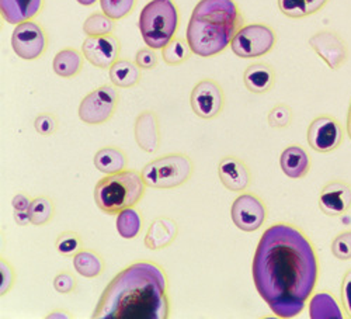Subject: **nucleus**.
Masks as SVG:
<instances>
[{"instance_id": "26", "label": "nucleus", "mask_w": 351, "mask_h": 319, "mask_svg": "<svg viewBox=\"0 0 351 319\" xmlns=\"http://www.w3.org/2000/svg\"><path fill=\"white\" fill-rule=\"evenodd\" d=\"M73 266L80 276L87 279H95L100 276L104 270V262L101 256L89 249H82L73 256Z\"/></svg>"}, {"instance_id": "33", "label": "nucleus", "mask_w": 351, "mask_h": 319, "mask_svg": "<svg viewBox=\"0 0 351 319\" xmlns=\"http://www.w3.org/2000/svg\"><path fill=\"white\" fill-rule=\"evenodd\" d=\"M55 248L60 255L65 257H72L82 250V239L76 232H62V234L56 238Z\"/></svg>"}, {"instance_id": "27", "label": "nucleus", "mask_w": 351, "mask_h": 319, "mask_svg": "<svg viewBox=\"0 0 351 319\" xmlns=\"http://www.w3.org/2000/svg\"><path fill=\"white\" fill-rule=\"evenodd\" d=\"M143 220L142 215L134 209H127L117 217V231L124 239H134L142 231Z\"/></svg>"}, {"instance_id": "31", "label": "nucleus", "mask_w": 351, "mask_h": 319, "mask_svg": "<svg viewBox=\"0 0 351 319\" xmlns=\"http://www.w3.org/2000/svg\"><path fill=\"white\" fill-rule=\"evenodd\" d=\"M28 214H30L33 225L40 226V225L48 224L53 218V214H55V207H53L52 200L45 196L36 197L32 202L30 210H28Z\"/></svg>"}, {"instance_id": "37", "label": "nucleus", "mask_w": 351, "mask_h": 319, "mask_svg": "<svg viewBox=\"0 0 351 319\" xmlns=\"http://www.w3.org/2000/svg\"><path fill=\"white\" fill-rule=\"evenodd\" d=\"M34 127H36V131L41 135H52L56 132L58 121H56L53 114L43 113V114L37 115V119L34 121Z\"/></svg>"}, {"instance_id": "38", "label": "nucleus", "mask_w": 351, "mask_h": 319, "mask_svg": "<svg viewBox=\"0 0 351 319\" xmlns=\"http://www.w3.org/2000/svg\"><path fill=\"white\" fill-rule=\"evenodd\" d=\"M135 62L141 69H155L158 67V55L152 48H142L135 55Z\"/></svg>"}, {"instance_id": "15", "label": "nucleus", "mask_w": 351, "mask_h": 319, "mask_svg": "<svg viewBox=\"0 0 351 319\" xmlns=\"http://www.w3.org/2000/svg\"><path fill=\"white\" fill-rule=\"evenodd\" d=\"M319 207L329 217H339L351 209V186L341 180L326 183L319 194Z\"/></svg>"}, {"instance_id": "40", "label": "nucleus", "mask_w": 351, "mask_h": 319, "mask_svg": "<svg viewBox=\"0 0 351 319\" xmlns=\"http://www.w3.org/2000/svg\"><path fill=\"white\" fill-rule=\"evenodd\" d=\"M13 283H14V270L5 259H2V296H5L9 292Z\"/></svg>"}, {"instance_id": "5", "label": "nucleus", "mask_w": 351, "mask_h": 319, "mask_svg": "<svg viewBox=\"0 0 351 319\" xmlns=\"http://www.w3.org/2000/svg\"><path fill=\"white\" fill-rule=\"evenodd\" d=\"M179 9L171 0H151L139 14V32L145 44L152 49H163L178 33Z\"/></svg>"}, {"instance_id": "6", "label": "nucleus", "mask_w": 351, "mask_h": 319, "mask_svg": "<svg viewBox=\"0 0 351 319\" xmlns=\"http://www.w3.org/2000/svg\"><path fill=\"white\" fill-rule=\"evenodd\" d=\"M193 170V162L187 155L167 154L146 163L142 169V179L151 189L170 190L186 185Z\"/></svg>"}, {"instance_id": "41", "label": "nucleus", "mask_w": 351, "mask_h": 319, "mask_svg": "<svg viewBox=\"0 0 351 319\" xmlns=\"http://www.w3.org/2000/svg\"><path fill=\"white\" fill-rule=\"evenodd\" d=\"M32 202H33V200L28 198L25 194H17L12 200V206H13L14 211H28L30 210Z\"/></svg>"}, {"instance_id": "28", "label": "nucleus", "mask_w": 351, "mask_h": 319, "mask_svg": "<svg viewBox=\"0 0 351 319\" xmlns=\"http://www.w3.org/2000/svg\"><path fill=\"white\" fill-rule=\"evenodd\" d=\"M193 51L189 43L183 38H173L163 49L162 58L163 61L170 67H178L190 60Z\"/></svg>"}, {"instance_id": "21", "label": "nucleus", "mask_w": 351, "mask_h": 319, "mask_svg": "<svg viewBox=\"0 0 351 319\" xmlns=\"http://www.w3.org/2000/svg\"><path fill=\"white\" fill-rule=\"evenodd\" d=\"M243 82L249 92L256 95H263L271 91L276 83L274 69L265 62H256L246 68L243 75Z\"/></svg>"}, {"instance_id": "36", "label": "nucleus", "mask_w": 351, "mask_h": 319, "mask_svg": "<svg viewBox=\"0 0 351 319\" xmlns=\"http://www.w3.org/2000/svg\"><path fill=\"white\" fill-rule=\"evenodd\" d=\"M76 277L68 272L58 273L53 279V287L60 294H69L76 288Z\"/></svg>"}, {"instance_id": "12", "label": "nucleus", "mask_w": 351, "mask_h": 319, "mask_svg": "<svg viewBox=\"0 0 351 319\" xmlns=\"http://www.w3.org/2000/svg\"><path fill=\"white\" fill-rule=\"evenodd\" d=\"M343 128L330 115L316 117L308 128V142L316 152L328 154L337 150L343 142Z\"/></svg>"}, {"instance_id": "18", "label": "nucleus", "mask_w": 351, "mask_h": 319, "mask_svg": "<svg viewBox=\"0 0 351 319\" xmlns=\"http://www.w3.org/2000/svg\"><path fill=\"white\" fill-rule=\"evenodd\" d=\"M44 2L45 0H0V12L6 23L17 25L38 16Z\"/></svg>"}, {"instance_id": "1", "label": "nucleus", "mask_w": 351, "mask_h": 319, "mask_svg": "<svg viewBox=\"0 0 351 319\" xmlns=\"http://www.w3.org/2000/svg\"><path fill=\"white\" fill-rule=\"evenodd\" d=\"M252 274L256 290L273 314L294 318L304 311L317 283L316 250L300 228L274 224L260 238Z\"/></svg>"}, {"instance_id": "8", "label": "nucleus", "mask_w": 351, "mask_h": 319, "mask_svg": "<svg viewBox=\"0 0 351 319\" xmlns=\"http://www.w3.org/2000/svg\"><path fill=\"white\" fill-rule=\"evenodd\" d=\"M119 92L111 84H103L95 89L80 102L79 119L90 126L107 123L119 106Z\"/></svg>"}, {"instance_id": "7", "label": "nucleus", "mask_w": 351, "mask_h": 319, "mask_svg": "<svg viewBox=\"0 0 351 319\" xmlns=\"http://www.w3.org/2000/svg\"><path fill=\"white\" fill-rule=\"evenodd\" d=\"M277 43V36L267 24H247L233 37L230 49L243 60H252L269 54Z\"/></svg>"}, {"instance_id": "11", "label": "nucleus", "mask_w": 351, "mask_h": 319, "mask_svg": "<svg viewBox=\"0 0 351 319\" xmlns=\"http://www.w3.org/2000/svg\"><path fill=\"white\" fill-rule=\"evenodd\" d=\"M190 103L193 111L204 120L218 117L223 110L225 96L223 91L213 79L199 80L191 92Z\"/></svg>"}, {"instance_id": "2", "label": "nucleus", "mask_w": 351, "mask_h": 319, "mask_svg": "<svg viewBox=\"0 0 351 319\" xmlns=\"http://www.w3.org/2000/svg\"><path fill=\"white\" fill-rule=\"evenodd\" d=\"M165 270L141 260L117 274L97 303L95 319H166L170 315Z\"/></svg>"}, {"instance_id": "35", "label": "nucleus", "mask_w": 351, "mask_h": 319, "mask_svg": "<svg viewBox=\"0 0 351 319\" xmlns=\"http://www.w3.org/2000/svg\"><path fill=\"white\" fill-rule=\"evenodd\" d=\"M332 253L339 260L351 259V231H346L339 234L332 242Z\"/></svg>"}, {"instance_id": "34", "label": "nucleus", "mask_w": 351, "mask_h": 319, "mask_svg": "<svg viewBox=\"0 0 351 319\" xmlns=\"http://www.w3.org/2000/svg\"><path fill=\"white\" fill-rule=\"evenodd\" d=\"M267 121L273 128H285L292 121V110L287 104H277L270 110Z\"/></svg>"}, {"instance_id": "4", "label": "nucleus", "mask_w": 351, "mask_h": 319, "mask_svg": "<svg viewBox=\"0 0 351 319\" xmlns=\"http://www.w3.org/2000/svg\"><path fill=\"white\" fill-rule=\"evenodd\" d=\"M148 187L136 170H123L103 178L95 189L97 207L110 215L135 207Z\"/></svg>"}, {"instance_id": "23", "label": "nucleus", "mask_w": 351, "mask_h": 319, "mask_svg": "<svg viewBox=\"0 0 351 319\" xmlns=\"http://www.w3.org/2000/svg\"><path fill=\"white\" fill-rule=\"evenodd\" d=\"M52 68L58 76L73 78L83 68V54L75 48H65L55 55Z\"/></svg>"}, {"instance_id": "25", "label": "nucleus", "mask_w": 351, "mask_h": 319, "mask_svg": "<svg viewBox=\"0 0 351 319\" xmlns=\"http://www.w3.org/2000/svg\"><path fill=\"white\" fill-rule=\"evenodd\" d=\"M328 2L329 0H278V8L287 17L304 19L320 12Z\"/></svg>"}, {"instance_id": "44", "label": "nucleus", "mask_w": 351, "mask_h": 319, "mask_svg": "<svg viewBox=\"0 0 351 319\" xmlns=\"http://www.w3.org/2000/svg\"><path fill=\"white\" fill-rule=\"evenodd\" d=\"M76 2L82 6H93L97 0H76Z\"/></svg>"}, {"instance_id": "32", "label": "nucleus", "mask_w": 351, "mask_h": 319, "mask_svg": "<svg viewBox=\"0 0 351 319\" xmlns=\"http://www.w3.org/2000/svg\"><path fill=\"white\" fill-rule=\"evenodd\" d=\"M100 6L103 13L112 20H121L132 13L136 0H100Z\"/></svg>"}, {"instance_id": "16", "label": "nucleus", "mask_w": 351, "mask_h": 319, "mask_svg": "<svg viewBox=\"0 0 351 319\" xmlns=\"http://www.w3.org/2000/svg\"><path fill=\"white\" fill-rule=\"evenodd\" d=\"M218 175L222 185L230 191L247 190L252 183L249 167L237 156H223L218 165Z\"/></svg>"}, {"instance_id": "29", "label": "nucleus", "mask_w": 351, "mask_h": 319, "mask_svg": "<svg viewBox=\"0 0 351 319\" xmlns=\"http://www.w3.org/2000/svg\"><path fill=\"white\" fill-rule=\"evenodd\" d=\"M311 316L319 318H343L336 300L328 293H319L311 301Z\"/></svg>"}, {"instance_id": "17", "label": "nucleus", "mask_w": 351, "mask_h": 319, "mask_svg": "<svg viewBox=\"0 0 351 319\" xmlns=\"http://www.w3.org/2000/svg\"><path fill=\"white\" fill-rule=\"evenodd\" d=\"M134 132L135 141L142 151L154 154L159 150L160 131L158 117L154 111L145 110L138 115Z\"/></svg>"}, {"instance_id": "19", "label": "nucleus", "mask_w": 351, "mask_h": 319, "mask_svg": "<svg viewBox=\"0 0 351 319\" xmlns=\"http://www.w3.org/2000/svg\"><path fill=\"white\" fill-rule=\"evenodd\" d=\"M179 228L173 220L167 217L156 218L145 237V246L151 250H160L170 246L178 238Z\"/></svg>"}, {"instance_id": "13", "label": "nucleus", "mask_w": 351, "mask_h": 319, "mask_svg": "<svg viewBox=\"0 0 351 319\" xmlns=\"http://www.w3.org/2000/svg\"><path fill=\"white\" fill-rule=\"evenodd\" d=\"M121 43L112 34L87 37L82 45V54L93 67L99 69H110L119 61Z\"/></svg>"}, {"instance_id": "24", "label": "nucleus", "mask_w": 351, "mask_h": 319, "mask_svg": "<svg viewBox=\"0 0 351 319\" xmlns=\"http://www.w3.org/2000/svg\"><path fill=\"white\" fill-rule=\"evenodd\" d=\"M128 165L127 155L120 150L114 147H106L96 152L95 155V166L99 172L104 175H112L125 170Z\"/></svg>"}, {"instance_id": "20", "label": "nucleus", "mask_w": 351, "mask_h": 319, "mask_svg": "<svg viewBox=\"0 0 351 319\" xmlns=\"http://www.w3.org/2000/svg\"><path fill=\"white\" fill-rule=\"evenodd\" d=\"M280 166L289 179H302L311 169V159L300 145H289L280 158Z\"/></svg>"}, {"instance_id": "10", "label": "nucleus", "mask_w": 351, "mask_h": 319, "mask_svg": "<svg viewBox=\"0 0 351 319\" xmlns=\"http://www.w3.org/2000/svg\"><path fill=\"white\" fill-rule=\"evenodd\" d=\"M230 217L233 224L245 232H254L267 220V207L260 197L252 193H243L232 204Z\"/></svg>"}, {"instance_id": "14", "label": "nucleus", "mask_w": 351, "mask_h": 319, "mask_svg": "<svg viewBox=\"0 0 351 319\" xmlns=\"http://www.w3.org/2000/svg\"><path fill=\"white\" fill-rule=\"evenodd\" d=\"M309 45L333 71L339 69L348 58V49L344 40L330 30L313 34L309 38Z\"/></svg>"}, {"instance_id": "43", "label": "nucleus", "mask_w": 351, "mask_h": 319, "mask_svg": "<svg viewBox=\"0 0 351 319\" xmlns=\"http://www.w3.org/2000/svg\"><path fill=\"white\" fill-rule=\"evenodd\" d=\"M347 134L351 139V103H350V107H348V114H347Z\"/></svg>"}, {"instance_id": "3", "label": "nucleus", "mask_w": 351, "mask_h": 319, "mask_svg": "<svg viewBox=\"0 0 351 319\" xmlns=\"http://www.w3.org/2000/svg\"><path fill=\"white\" fill-rule=\"evenodd\" d=\"M242 23L235 0H199L191 13L186 38L193 54L211 58L229 47Z\"/></svg>"}, {"instance_id": "9", "label": "nucleus", "mask_w": 351, "mask_h": 319, "mask_svg": "<svg viewBox=\"0 0 351 319\" xmlns=\"http://www.w3.org/2000/svg\"><path fill=\"white\" fill-rule=\"evenodd\" d=\"M12 47L16 55L25 61L38 60L48 47V37L44 28L36 21H24L17 24L13 36Z\"/></svg>"}, {"instance_id": "30", "label": "nucleus", "mask_w": 351, "mask_h": 319, "mask_svg": "<svg viewBox=\"0 0 351 319\" xmlns=\"http://www.w3.org/2000/svg\"><path fill=\"white\" fill-rule=\"evenodd\" d=\"M115 28L114 20L104 13H93L84 20L83 32L87 37L112 34Z\"/></svg>"}, {"instance_id": "39", "label": "nucleus", "mask_w": 351, "mask_h": 319, "mask_svg": "<svg viewBox=\"0 0 351 319\" xmlns=\"http://www.w3.org/2000/svg\"><path fill=\"white\" fill-rule=\"evenodd\" d=\"M341 303L346 312L351 318V269L346 272L341 281Z\"/></svg>"}, {"instance_id": "22", "label": "nucleus", "mask_w": 351, "mask_h": 319, "mask_svg": "<svg viewBox=\"0 0 351 319\" xmlns=\"http://www.w3.org/2000/svg\"><path fill=\"white\" fill-rule=\"evenodd\" d=\"M141 68L130 60H119L110 68V80L121 89H130L141 82Z\"/></svg>"}, {"instance_id": "42", "label": "nucleus", "mask_w": 351, "mask_h": 319, "mask_svg": "<svg viewBox=\"0 0 351 319\" xmlns=\"http://www.w3.org/2000/svg\"><path fill=\"white\" fill-rule=\"evenodd\" d=\"M14 221L23 226L32 224V218H30L28 211H14Z\"/></svg>"}]
</instances>
